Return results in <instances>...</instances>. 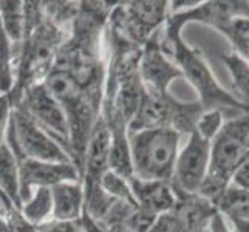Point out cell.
Masks as SVG:
<instances>
[{
    "label": "cell",
    "instance_id": "obj_1",
    "mask_svg": "<svg viewBox=\"0 0 249 232\" xmlns=\"http://www.w3.org/2000/svg\"><path fill=\"white\" fill-rule=\"evenodd\" d=\"M25 30L23 39L16 45L14 85L8 93L14 107L31 85L47 79L54 65L56 56L65 42L70 28L61 27L45 13L44 2H23Z\"/></svg>",
    "mask_w": 249,
    "mask_h": 232
},
{
    "label": "cell",
    "instance_id": "obj_2",
    "mask_svg": "<svg viewBox=\"0 0 249 232\" xmlns=\"http://www.w3.org/2000/svg\"><path fill=\"white\" fill-rule=\"evenodd\" d=\"M181 33V25L167 17L164 27L161 28V47L179 68L184 79L195 89L204 110H221L226 119L248 113L249 110L242 102L217 81L201 51L186 44Z\"/></svg>",
    "mask_w": 249,
    "mask_h": 232
},
{
    "label": "cell",
    "instance_id": "obj_3",
    "mask_svg": "<svg viewBox=\"0 0 249 232\" xmlns=\"http://www.w3.org/2000/svg\"><path fill=\"white\" fill-rule=\"evenodd\" d=\"M249 111L229 118L211 143V162L206 181L198 195L215 201L231 184L235 172L248 160Z\"/></svg>",
    "mask_w": 249,
    "mask_h": 232
},
{
    "label": "cell",
    "instance_id": "obj_4",
    "mask_svg": "<svg viewBox=\"0 0 249 232\" xmlns=\"http://www.w3.org/2000/svg\"><path fill=\"white\" fill-rule=\"evenodd\" d=\"M179 135L174 128H150L128 133L133 177L169 183L179 153Z\"/></svg>",
    "mask_w": 249,
    "mask_h": 232
},
{
    "label": "cell",
    "instance_id": "obj_5",
    "mask_svg": "<svg viewBox=\"0 0 249 232\" xmlns=\"http://www.w3.org/2000/svg\"><path fill=\"white\" fill-rule=\"evenodd\" d=\"M204 111L200 101L183 102L167 94H155L142 90L140 106L128 125V133L150 128H174L179 135L195 132L198 118Z\"/></svg>",
    "mask_w": 249,
    "mask_h": 232
},
{
    "label": "cell",
    "instance_id": "obj_6",
    "mask_svg": "<svg viewBox=\"0 0 249 232\" xmlns=\"http://www.w3.org/2000/svg\"><path fill=\"white\" fill-rule=\"evenodd\" d=\"M5 143L17 161L30 158L48 162H71L53 136L48 135L22 106H14L11 110Z\"/></svg>",
    "mask_w": 249,
    "mask_h": 232
},
{
    "label": "cell",
    "instance_id": "obj_7",
    "mask_svg": "<svg viewBox=\"0 0 249 232\" xmlns=\"http://www.w3.org/2000/svg\"><path fill=\"white\" fill-rule=\"evenodd\" d=\"M170 6L166 0L150 2H118L108 17V27L142 48L153 34L160 31L169 17Z\"/></svg>",
    "mask_w": 249,
    "mask_h": 232
},
{
    "label": "cell",
    "instance_id": "obj_8",
    "mask_svg": "<svg viewBox=\"0 0 249 232\" xmlns=\"http://www.w3.org/2000/svg\"><path fill=\"white\" fill-rule=\"evenodd\" d=\"M211 162V143L194 132L179 150L170 186L175 195H198L206 181Z\"/></svg>",
    "mask_w": 249,
    "mask_h": 232
},
{
    "label": "cell",
    "instance_id": "obj_9",
    "mask_svg": "<svg viewBox=\"0 0 249 232\" xmlns=\"http://www.w3.org/2000/svg\"><path fill=\"white\" fill-rule=\"evenodd\" d=\"M218 209L201 195H177V203L169 212L153 223L149 232H209Z\"/></svg>",
    "mask_w": 249,
    "mask_h": 232
},
{
    "label": "cell",
    "instance_id": "obj_10",
    "mask_svg": "<svg viewBox=\"0 0 249 232\" xmlns=\"http://www.w3.org/2000/svg\"><path fill=\"white\" fill-rule=\"evenodd\" d=\"M16 106H22L27 110L36 119L37 124L48 135L53 136L56 143L68 155V152H70V130H68L67 115L62 106L54 99V96L50 93L44 82L31 85L22 94L20 101Z\"/></svg>",
    "mask_w": 249,
    "mask_h": 232
},
{
    "label": "cell",
    "instance_id": "obj_11",
    "mask_svg": "<svg viewBox=\"0 0 249 232\" xmlns=\"http://www.w3.org/2000/svg\"><path fill=\"white\" fill-rule=\"evenodd\" d=\"M140 77L144 89L155 94H167L170 84L183 77L175 62L162 51L161 30L153 34L141 50Z\"/></svg>",
    "mask_w": 249,
    "mask_h": 232
},
{
    "label": "cell",
    "instance_id": "obj_12",
    "mask_svg": "<svg viewBox=\"0 0 249 232\" xmlns=\"http://www.w3.org/2000/svg\"><path fill=\"white\" fill-rule=\"evenodd\" d=\"M19 164V187L22 204L37 187H53L65 181H81V175L73 162H48L22 158Z\"/></svg>",
    "mask_w": 249,
    "mask_h": 232
},
{
    "label": "cell",
    "instance_id": "obj_13",
    "mask_svg": "<svg viewBox=\"0 0 249 232\" xmlns=\"http://www.w3.org/2000/svg\"><path fill=\"white\" fill-rule=\"evenodd\" d=\"M127 181L138 209L152 218H158L162 214L169 212L177 203V195L169 183L147 181L133 175Z\"/></svg>",
    "mask_w": 249,
    "mask_h": 232
},
{
    "label": "cell",
    "instance_id": "obj_14",
    "mask_svg": "<svg viewBox=\"0 0 249 232\" xmlns=\"http://www.w3.org/2000/svg\"><path fill=\"white\" fill-rule=\"evenodd\" d=\"M53 214L51 220L76 221L84 212V187L82 181H65L51 187Z\"/></svg>",
    "mask_w": 249,
    "mask_h": 232
},
{
    "label": "cell",
    "instance_id": "obj_15",
    "mask_svg": "<svg viewBox=\"0 0 249 232\" xmlns=\"http://www.w3.org/2000/svg\"><path fill=\"white\" fill-rule=\"evenodd\" d=\"M213 206L229 220L249 221V191L231 183L218 198L213 201Z\"/></svg>",
    "mask_w": 249,
    "mask_h": 232
},
{
    "label": "cell",
    "instance_id": "obj_16",
    "mask_svg": "<svg viewBox=\"0 0 249 232\" xmlns=\"http://www.w3.org/2000/svg\"><path fill=\"white\" fill-rule=\"evenodd\" d=\"M0 192L5 194L16 206L22 208L19 187V164H17V160L10 147L6 145V143L0 145Z\"/></svg>",
    "mask_w": 249,
    "mask_h": 232
},
{
    "label": "cell",
    "instance_id": "obj_17",
    "mask_svg": "<svg viewBox=\"0 0 249 232\" xmlns=\"http://www.w3.org/2000/svg\"><path fill=\"white\" fill-rule=\"evenodd\" d=\"M220 59L226 65L232 79V94L249 110V65L235 51L221 53Z\"/></svg>",
    "mask_w": 249,
    "mask_h": 232
},
{
    "label": "cell",
    "instance_id": "obj_18",
    "mask_svg": "<svg viewBox=\"0 0 249 232\" xmlns=\"http://www.w3.org/2000/svg\"><path fill=\"white\" fill-rule=\"evenodd\" d=\"M0 23L6 36L14 45H19L23 39L25 16L23 2L20 0H0Z\"/></svg>",
    "mask_w": 249,
    "mask_h": 232
},
{
    "label": "cell",
    "instance_id": "obj_19",
    "mask_svg": "<svg viewBox=\"0 0 249 232\" xmlns=\"http://www.w3.org/2000/svg\"><path fill=\"white\" fill-rule=\"evenodd\" d=\"M22 214L31 225L39 226L51 220L53 214V198H51V187H37L22 204Z\"/></svg>",
    "mask_w": 249,
    "mask_h": 232
},
{
    "label": "cell",
    "instance_id": "obj_20",
    "mask_svg": "<svg viewBox=\"0 0 249 232\" xmlns=\"http://www.w3.org/2000/svg\"><path fill=\"white\" fill-rule=\"evenodd\" d=\"M16 45L0 23V94H8L14 85Z\"/></svg>",
    "mask_w": 249,
    "mask_h": 232
},
{
    "label": "cell",
    "instance_id": "obj_21",
    "mask_svg": "<svg viewBox=\"0 0 249 232\" xmlns=\"http://www.w3.org/2000/svg\"><path fill=\"white\" fill-rule=\"evenodd\" d=\"M0 209H2V217L6 223L8 232H39L37 226L23 217L22 209L16 206L5 194L0 192Z\"/></svg>",
    "mask_w": 249,
    "mask_h": 232
},
{
    "label": "cell",
    "instance_id": "obj_22",
    "mask_svg": "<svg viewBox=\"0 0 249 232\" xmlns=\"http://www.w3.org/2000/svg\"><path fill=\"white\" fill-rule=\"evenodd\" d=\"M101 187L104 189V192L115 198L118 201H125V203H130L136 206V201L133 198V194H132V189L128 186L127 178L121 177L115 174V172L107 170L106 175L102 177V181H101ZM138 208V206H136Z\"/></svg>",
    "mask_w": 249,
    "mask_h": 232
},
{
    "label": "cell",
    "instance_id": "obj_23",
    "mask_svg": "<svg viewBox=\"0 0 249 232\" xmlns=\"http://www.w3.org/2000/svg\"><path fill=\"white\" fill-rule=\"evenodd\" d=\"M226 121V116L221 110H204L198 118L195 132L198 133L203 140L212 143V140L218 135L223 124Z\"/></svg>",
    "mask_w": 249,
    "mask_h": 232
},
{
    "label": "cell",
    "instance_id": "obj_24",
    "mask_svg": "<svg viewBox=\"0 0 249 232\" xmlns=\"http://www.w3.org/2000/svg\"><path fill=\"white\" fill-rule=\"evenodd\" d=\"M37 231L39 232H84L79 220H76V221L50 220V221L44 223V225H39Z\"/></svg>",
    "mask_w": 249,
    "mask_h": 232
},
{
    "label": "cell",
    "instance_id": "obj_25",
    "mask_svg": "<svg viewBox=\"0 0 249 232\" xmlns=\"http://www.w3.org/2000/svg\"><path fill=\"white\" fill-rule=\"evenodd\" d=\"M11 99L10 94H0V145L5 143V132H6V125L10 121V115H11Z\"/></svg>",
    "mask_w": 249,
    "mask_h": 232
},
{
    "label": "cell",
    "instance_id": "obj_26",
    "mask_svg": "<svg viewBox=\"0 0 249 232\" xmlns=\"http://www.w3.org/2000/svg\"><path fill=\"white\" fill-rule=\"evenodd\" d=\"M0 232H8V228H6V223L3 220V217L0 215Z\"/></svg>",
    "mask_w": 249,
    "mask_h": 232
},
{
    "label": "cell",
    "instance_id": "obj_27",
    "mask_svg": "<svg viewBox=\"0 0 249 232\" xmlns=\"http://www.w3.org/2000/svg\"><path fill=\"white\" fill-rule=\"evenodd\" d=\"M118 232H133V231H130L125 225H121V226H119V231Z\"/></svg>",
    "mask_w": 249,
    "mask_h": 232
},
{
    "label": "cell",
    "instance_id": "obj_28",
    "mask_svg": "<svg viewBox=\"0 0 249 232\" xmlns=\"http://www.w3.org/2000/svg\"><path fill=\"white\" fill-rule=\"evenodd\" d=\"M0 215H2V209H0Z\"/></svg>",
    "mask_w": 249,
    "mask_h": 232
},
{
    "label": "cell",
    "instance_id": "obj_29",
    "mask_svg": "<svg viewBox=\"0 0 249 232\" xmlns=\"http://www.w3.org/2000/svg\"><path fill=\"white\" fill-rule=\"evenodd\" d=\"M248 158H249V152H248Z\"/></svg>",
    "mask_w": 249,
    "mask_h": 232
}]
</instances>
